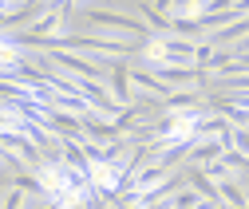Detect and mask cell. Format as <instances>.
<instances>
[{
    "label": "cell",
    "mask_w": 249,
    "mask_h": 209,
    "mask_svg": "<svg viewBox=\"0 0 249 209\" xmlns=\"http://www.w3.org/2000/svg\"><path fill=\"white\" fill-rule=\"evenodd\" d=\"M44 190L52 193V197H59V201H75V193L83 190V177L79 174H71V170H44Z\"/></svg>",
    "instance_id": "cell-1"
},
{
    "label": "cell",
    "mask_w": 249,
    "mask_h": 209,
    "mask_svg": "<svg viewBox=\"0 0 249 209\" xmlns=\"http://www.w3.org/2000/svg\"><path fill=\"white\" fill-rule=\"evenodd\" d=\"M198 127V114L194 111H186V114H178L174 118V127H170V138H190V130Z\"/></svg>",
    "instance_id": "cell-2"
},
{
    "label": "cell",
    "mask_w": 249,
    "mask_h": 209,
    "mask_svg": "<svg viewBox=\"0 0 249 209\" xmlns=\"http://www.w3.org/2000/svg\"><path fill=\"white\" fill-rule=\"evenodd\" d=\"M91 174H99L95 182H99V186H107V190H115V186H119V174H115L111 166H99V162H91Z\"/></svg>",
    "instance_id": "cell-3"
}]
</instances>
